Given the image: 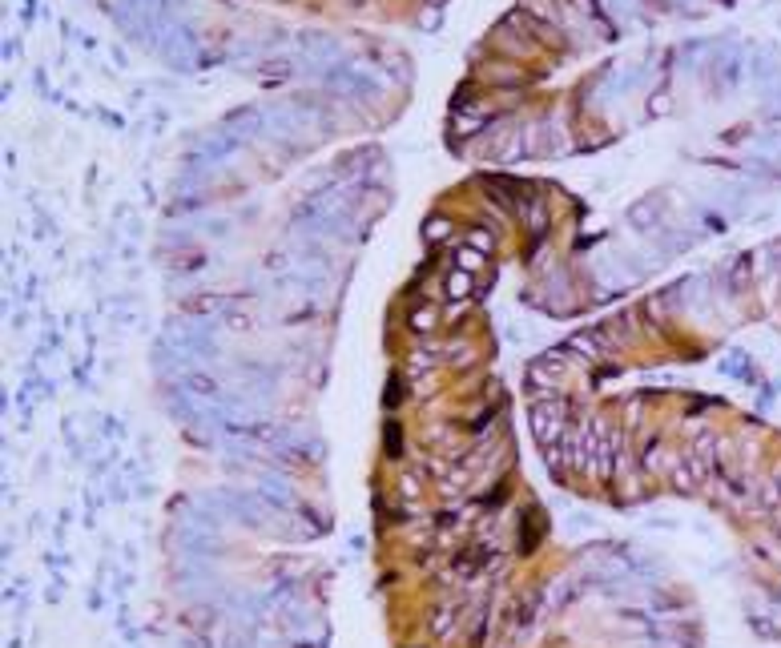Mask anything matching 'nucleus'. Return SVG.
I'll return each mask as SVG.
<instances>
[]
</instances>
